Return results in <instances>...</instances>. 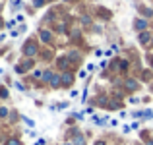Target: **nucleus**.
Returning <instances> with one entry per match:
<instances>
[{"label": "nucleus", "instance_id": "obj_3", "mask_svg": "<svg viewBox=\"0 0 153 145\" xmlns=\"http://www.w3.org/2000/svg\"><path fill=\"white\" fill-rule=\"evenodd\" d=\"M149 39H151V35L147 33V31H142V33H140V43H142V45H147Z\"/></svg>", "mask_w": 153, "mask_h": 145}, {"label": "nucleus", "instance_id": "obj_8", "mask_svg": "<svg viewBox=\"0 0 153 145\" xmlns=\"http://www.w3.org/2000/svg\"><path fill=\"white\" fill-rule=\"evenodd\" d=\"M41 41H51V31H45V29H43L41 31Z\"/></svg>", "mask_w": 153, "mask_h": 145}, {"label": "nucleus", "instance_id": "obj_18", "mask_svg": "<svg viewBox=\"0 0 153 145\" xmlns=\"http://www.w3.org/2000/svg\"><path fill=\"white\" fill-rule=\"evenodd\" d=\"M95 145H107V143H105V141H97V143H95Z\"/></svg>", "mask_w": 153, "mask_h": 145}, {"label": "nucleus", "instance_id": "obj_15", "mask_svg": "<svg viewBox=\"0 0 153 145\" xmlns=\"http://www.w3.org/2000/svg\"><path fill=\"white\" fill-rule=\"evenodd\" d=\"M8 145H19V141H18V139H10V141H8Z\"/></svg>", "mask_w": 153, "mask_h": 145}, {"label": "nucleus", "instance_id": "obj_12", "mask_svg": "<svg viewBox=\"0 0 153 145\" xmlns=\"http://www.w3.org/2000/svg\"><path fill=\"white\" fill-rule=\"evenodd\" d=\"M126 68H128V62H126V60H122V62H120V70H126Z\"/></svg>", "mask_w": 153, "mask_h": 145}, {"label": "nucleus", "instance_id": "obj_10", "mask_svg": "<svg viewBox=\"0 0 153 145\" xmlns=\"http://www.w3.org/2000/svg\"><path fill=\"white\" fill-rule=\"evenodd\" d=\"M58 66L60 68H68V58H60L58 60Z\"/></svg>", "mask_w": 153, "mask_h": 145}, {"label": "nucleus", "instance_id": "obj_1", "mask_svg": "<svg viewBox=\"0 0 153 145\" xmlns=\"http://www.w3.org/2000/svg\"><path fill=\"white\" fill-rule=\"evenodd\" d=\"M23 52H25V56H35L37 54V45L35 43H25V47H23Z\"/></svg>", "mask_w": 153, "mask_h": 145}, {"label": "nucleus", "instance_id": "obj_14", "mask_svg": "<svg viewBox=\"0 0 153 145\" xmlns=\"http://www.w3.org/2000/svg\"><path fill=\"white\" fill-rule=\"evenodd\" d=\"M143 116H147V118H153V110H146V112H143Z\"/></svg>", "mask_w": 153, "mask_h": 145}, {"label": "nucleus", "instance_id": "obj_13", "mask_svg": "<svg viewBox=\"0 0 153 145\" xmlns=\"http://www.w3.org/2000/svg\"><path fill=\"white\" fill-rule=\"evenodd\" d=\"M6 114H8V108L2 107V108H0V116H6Z\"/></svg>", "mask_w": 153, "mask_h": 145}, {"label": "nucleus", "instance_id": "obj_11", "mask_svg": "<svg viewBox=\"0 0 153 145\" xmlns=\"http://www.w3.org/2000/svg\"><path fill=\"white\" fill-rule=\"evenodd\" d=\"M70 60H79V54L78 52H70Z\"/></svg>", "mask_w": 153, "mask_h": 145}, {"label": "nucleus", "instance_id": "obj_2", "mask_svg": "<svg viewBox=\"0 0 153 145\" xmlns=\"http://www.w3.org/2000/svg\"><path fill=\"white\" fill-rule=\"evenodd\" d=\"M124 85H126V89H130V91H136V89H138V81H136V79H126V81H124Z\"/></svg>", "mask_w": 153, "mask_h": 145}, {"label": "nucleus", "instance_id": "obj_17", "mask_svg": "<svg viewBox=\"0 0 153 145\" xmlns=\"http://www.w3.org/2000/svg\"><path fill=\"white\" fill-rule=\"evenodd\" d=\"M12 4H14V6H19V0H12Z\"/></svg>", "mask_w": 153, "mask_h": 145}, {"label": "nucleus", "instance_id": "obj_4", "mask_svg": "<svg viewBox=\"0 0 153 145\" xmlns=\"http://www.w3.org/2000/svg\"><path fill=\"white\" fill-rule=\"evenodd\" d=\"M72 79H74V78H72V74H68V72H64V74H62V83H64V85H70Z\"/></svg>", "mask_w": 153, "mask_h": 145}, {"label": "nucleus", "instance_id": "obj_9", "mask_svg": "<svg viewBox=\"0 0 153 145\" xmlns=\"http://www.w3.org/2000/svg\"><path fill=\"white\" fill-rule=\"evenodd\" d=\"M52 78H54V75H52V72H45V74H43V79H45V81H51Z\"/></svg>", "mask_w": 153, "mask_h": 145}, {"label": "nucleus", "instance_id": "obj_20", "mask_svg": "<svg viewBox=\"0 0 153 145\" xmlns=\"http://www.w3.org/2000/svg\"><path fill=\"white\" fill-rule=\"evenodd\" d=\"M64 145H74V143H64Z\"/></svg>", "mask_w": 153, "mask_h": 145}, {"label": "nucleus", "instance_id": "obj_5", "mask_svg": "<svg viewBox=\"0 0 153 145\" xmlns=\"http://www.w3.org/2000/svg\"><path fill=\"white\" fill-rule=\"evenodd\" d=\"M72 143H74V145H83V143H85V139H83L82 134H76V135H74V141H72Z\"/></svg>", "mask_w": 153, "mask_h": 145}, {"label": "nucleus", "instance_id": "obj_7", "mask_svg": "<svg viewBox=\"0 0 153 145\" xmlns=\"http://www.w3.org/2000/svg\"><path fill=\"white\" fill-rule=\"evenodd\" d=\"M60 81H62V75H54V78L51 79V85H52V87H58Z\"/></svg>", "mask_w": 153, "mask_h": 145}, {"label": "nucleus", "instance_id": "obj_19", "mask_svg": "<svg viewBox=\"0 0 153 145\" xmlns=\"http://www.w3.org/2000/svg\"><path fill=\"white\" fill-rule=\"evenodd\" d=\"M147 145H153V141H147Z\"/></svg>", "mask_w": 153, "mask_h": 145}, {"label": "nucleus", "instance_id": "obj_6", "mask_svg": "<svg viewBox=\"0 0 153 145\" xmlns=\"http://www.w3.org/2000/svg\"><path fill=\"white\" fill-rule=\"evenodd\" d=\"M146 27H147V21H146V19H138V21H136V29H138V31H140V29L143 31Z\"/></svg>", "mask_w": 153, "mask_h": 145}, {"label": "nucleus", "instance_id": "obj_16", "mask_svg": "<svg viewBox=\"0 0 153 145\" xmlns=\"http://www.w3.org/2000/svg\"><path fill=\"white\" fill-rule=\"evenodd\" d=\"M43 2H45V0H35L33 4H35V6H43Z\"/></svg>", "mask_w": 153, "mask_h": 145}]
</instances>
